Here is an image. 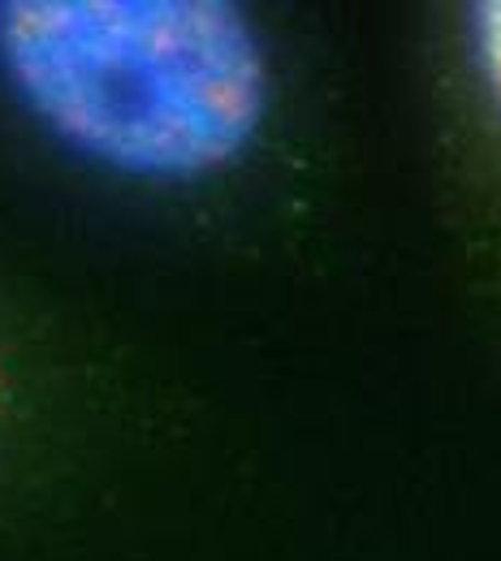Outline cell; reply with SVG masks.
<instances>
[{"mask_svg": "<svg viewBox=\"0 0 501 561\" xmlns=\"http://www.w3.org/2000/svg\"><path fill=\"white\" fill-rule=\"evenodd\" d=\"M471 48H476V66L489 82V95L501 108V0H480L471 4Z\"/></svg>", "mask_w": 501, "mask_h": 561, "instance_id": "obj_2", "label": "cell"}, {"mask_svg": "<svg viewBox=\"0 0 501 561\" xmlns=\"http://www.w3.org/2000/svg\"><path fill=\"white\" fill-rule=\"evenodd\" d=\"M4 402H9V380H4V367H0V415H4Z\"/></svg>", "mask_w": 501, "mask_h": 561, "instance_id": "obj_3", "label": "cell"}, {"mask_svg": "<svg viewBox=\"0 0 501 561\" xmlns=\"http://www.w3.org/2000/svg\"><path fill=\"white\" fill-rule=\"evenodd\" d=\"M0 82L82 164L151 186L234 169L273 100L229 0H0Z\"/></svg>", "mask_w": 501, "mask_h": 561, "instance_id": "obj_1", "label": "cell"}]
</instances>
